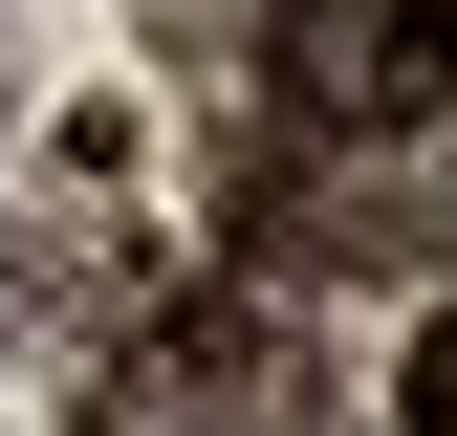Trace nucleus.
<instances>
[{
    "mask_svg": "<svg viewBox=\"0 0 457 436\" xmlns=\"http://www.w3.org/2000/svg\"><path fill=\"white\" fill-rule=\"evenodd\" d=\"M414 436H457V327H436V349H414Z\"/></svg>",
    "mask_w": 457,
    "mask_h": 436,
    "instance_id": "obj_1",
    "label": "nucleus"
}]
</instances>
